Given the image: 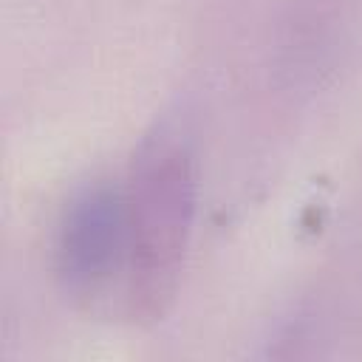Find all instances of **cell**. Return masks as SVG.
<instances>
[{"label": "cell", "instance_id": "6da1fadb", "mask_svg": "<svg viewBox=\"0 0 362 362\" xmlns=\"http://www.w3.org/2000/svg\"><path fill=\"white\" fill-rule=\"evenodd\" d=\"M195 153L175 122H156L124 181V303L136 322H156L175 300L195 218Z\"/></svg>", "mask_w": 362, "mask_h": 362}, {"label": "cell", "instance_id": "7a4b0ae2", "mask_svg": "<svg viewBox=\"0 0 362 362\" xmlns=\"http://www.w3.org/2000/svg\"><path fill=\"white\" fill-rule=\"evenodd\" d=\"M54 272L79 305H93L127 274L124 187L96 178L68 195L54 235Z\"/></svg>", "mask_w": 362, "mask_h": 362}]
</instances>
